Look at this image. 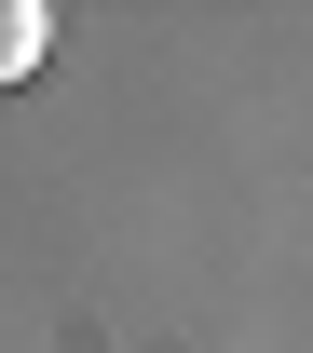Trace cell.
Wrapping results in <instances>:
<instances>
[{
	"instance_id": "cell-1",
	"label": "cell",
	"mask_w": 313,
	"mask_h": 353,
	"mask_svg": "<svg viewBox=\"0 0 313 353\" xmlns=\"http://www.w3.org/2000/svg\"><path fill=\"white\" fill-rule=\"evenodd\" d=\"M41 54H55V14L41 0H0V82H28Z\"/></svg>"
}]
</instances>
